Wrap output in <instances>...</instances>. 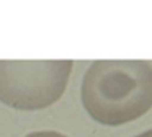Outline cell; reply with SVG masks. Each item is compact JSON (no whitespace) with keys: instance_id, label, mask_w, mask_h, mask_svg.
<instances>
[{"instance_id":"obj_3","label":"cell","mask_w":152,"mask_h":137,"mask_svg":"<svg viewBox=\"0 0 152 137\" xmlns=\"http://www.w3.org/2000/svg\"><path fill=\"white\" fill-rule=\"evenodd\" d=\"M25 137H67V136L56 132V130H38V132H31Z\"/></svg>"},{"instance_id":"obj_2","label":"cell","mask_w":152,"mask_h":137,"mask_svg":"<svg viewBox=\"0 0 152 137\" xmlns=\"http://www.w3.org/2000/svg\"><path fill=\"white\" fill-rule=\"evenodd\" d=\"M72 60H0V101L23 111L43 109L64 95Z\"/></svg>"},{"instance_id":"obj_4","label":"cell","mask_w":152,"mask_h":137,"mask_svg":"<svg viewBox=\"0 0 152 137\" xmlns=\"http://www.w3.org/2000/svg\"><path fill=\"white\" fill-rule=\"evenodd\" d=\"M136 137H152V129H149V130H145V132H142V134H139V136H136Z\"/></svg>"},{"instance_id":"obj_1","label":"cell","mask_w":152,"mask_h":137,"mask_svg":"<svg viewBox=\"0 0 152 137\" xmlns=\"http://www.w3.org/2000/svg\"><path fill=\"white\" fill-rule=\"evenodd\" d=\"M80 98L92 119L121 126L152 108V64L147 60H95L82 80Z\"/></svg>"}]
</instances>
